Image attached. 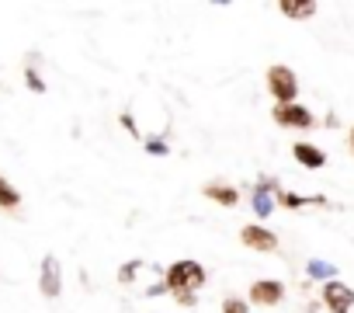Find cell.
<instances>
[{"label":"cell","instance_id":"6da1fadb","mask_svg":"<svg viewBox=\"0 0 354 313\" xmlns=\"http://www.w3.org/2000/svg\"><path fill=\"white\" fill-rule=\"evenodd\" d=\"M163 282H167L170 292H198V289L209 282V275H205V268H202L198 261L181 258V261H174V265L167 268Z\"/></svg>","mask_w":354,"mask_h":313},{"label":"cell","instance_id":"7a4b0ae2","mask_svg":"<svg viewBox=\"0 0 354 313\" xmlns=\"http://www.w3.org/2000/svg\"><path fill=\"white\" fill-rule=\"evenodd\" d=\"M264 80H268V94L274 98V105H295V98H299V77H295L292 66L274 63V66H268Z\"/></svg>","mask_w":354,"mask_h":313},{"label":"cell","instance_id":"3957f363","mask_svg":"<svg viewBox=\"0 0 354 313\" xmlns=\"http://www.w3.org/2000/svg\"><path fill=\"white\" fill-rule=\"evenodd\" d=\"M278 192H281V181L271 178V175H261L257 185L250 188V206L257 213V220H268L274 213V202H278Z\"/></svg>","mask_w":354,"mask_h":313},{"label":"cell","instance_id":"277c9868","mask_svg":"<svg viewBox=\"0 0 354 313\" xmlns=\"http://www.w3.org/2000/svg\"><path fill=\"white\" fill-rule=\"evenodd\" d=\"M271 118H274V125H281V129H313L316 125V115L306 108V105H274L271 108Z\"/></svg>","mask_w":354,"mask_h":313},{"label":"cell","instance_id":"5b68a950","mask_svg":"<svg viewBox=\"0 0 354 313\" xmlns=\"http://www.w3.org/2000/svg\"><path fill=\"white\" fill-rule=\"evenodd\" d=\"M39 292H42L46 299H59V292H63V268H59V258H56V254H46V258H42Z\"/></svg>","mask_w":354,"mask_h":313},{"label":"cell","instance_id":"8992f818","mask_svg":"<svg viewBox=\"0 0 354 313\" xmlns=\"http://www.w3.org/2000/svg\"><path fill=\"white\" fill-rule=\"evenodd\" d=\"M240 240H243V247H250V251H257V254L278 251V233L268 230V226H261V223H247V226L240 230Z\"/></svg>","mask_w":354,"mask_h":313},{"label":"cell","instance_id":"52a82bcc","mask_svg":"<svg viewBox=\"0 0 354 313\" xmlns=\"http://www.w3.org/2000/svg\"><path fill=\"white\" fill-rule=\"evenodd\" d=\"M319 299H323V306H326L330 313H351V306H354V289L344 285L340 278H333V282L323 285Z\"/></svg>","mask_w":354,"mask_h":313},{"label":"cell","instance_id":"ba28073f","mask_svg":"<svg viewBox=\"0 0 354 313\" xmlns=\"http://www.w3.org/2000/svg\"><path fill=\"white\" fill-rule=\"evenodd\" d=\"M285 299V282L278 278H257L250 285V306H278Z\"/></svg>","mask_w":354,"mask_h":313},{"label":"cell","instance_id":"9c48e42d","mask_svg":"<svg viewBox=\"0 0 354 313\" xmlns=\"http://www.w3.org/2000/svg\"><path fill=\"white\" fill-rule=\"evenodd\" d=\"M202 195H205L209 202H219L223 209H236V206H240V192H236L233 185H226V181H209V185H202Z\"/></svg>","mask_w":354,"mask_h":313},{"label":"cell","instance_id":"30bf717a","mask_svg":"<svg viewBox=\"0 0 354 313\" xmlns=\"http://www.w3.org/2000/svg\"><path fill=\"white\" fill-rule=\"evenodd\" d=\"M292 156H295L306 171H319V168L326 164V153H323L319 146H313V143H302V139L292 146Z\"/></svg>","mask_w":354,"mask_h":313},{"label":"cell","instance_id":"8fae6325","mask_svg":"<svg viewBox=\"0 0 354 313\" xmlns=\"http://www.w3.org/2000/svg\"><path fill=\"white\" fill-rule=\"evenodd\" d=\"M278 11H281L285 18H295V21H302V18H313V15L319 11V4H316V0H281V4H278Z\"/></svg>","mask_w":354,"mask_h":313},{"label":"cell","instance_id":"7c38bea8","mask_svg":"<svg viewBox=\"0 0 354 313\" xmlns=\"http://www.w3.org/2000/svg\"><path fill=\"white\" fill-rule=\"evenodd\" d=\"M306 275L313 278V282H333V275H340V268L333 265V261H323V258H309L306 261Z\"/></svg>","mask_w":354,"mask_h":313},{"label":"cell","instance_id":"4fadbf2b","mask_svg":"<svg viewBox=\"0 0 354 313\" xmlns=\"http://www.w3.org/2000/svg\"><path fill=\"white\" fill-rule=\"evenodd\" d=\"M278 202L285 209H302V206H326V195H295V192H278Z\"/></svg>","mask_w":354,"mask_h":313},{"label":"cell","instance_id":"5bb4252c","mask_svg":"<svg viewBox=\"0 0 354 313\" xmlns=\"http://www.w3.org/2000/svg\"><path fill=\"white\" fill-rule=\"evenodd\" d=\"M21 206V192L8 181V178H0V209H8V213H15Z\"/></svg>","mask_w":354,"mask_h":313},{"label":"cell","instance_id":"9a60e30c","mask_svg":"<svg viewBox=\"0 0 354 313\" xmlns=\"http://www.w3.org/2000/svg\"><path fill=\"white\" fill-rule=\"evenodd\" d=\"M142 146H146V153H149V156H170V143H167V139L146 136V139H142Z\"/></svg>","mask_w":354,"mask_h":313},{"label":"cell","instance_id":"2e32d148","mask_svg":"<svg viewBox=\"0 0 354 313\" xmlns=\"http://www.w3.org/2000/svg\"><path fill=\"white\" fill-rule=\"evenodd\" d=\"M139 268H142V261H139V258H136V261H125V265L118 268V282H122V285H132Z\"/></svg>","mask_w":354,"mask_h":313},{"label":"cell","instance_id":"e0dca14e","mask_svg":"<svg viewBox=\"0 0 354 313\" xmlns=\"http://www.w3.org/2000/svg\"><path fill=\"white\" fill-rule=\"evenodd\" d=\"M223 313H250V303L243 296H226L223 299Z\"/></svg>","mask_w":354,"mask_h":313},{"label":"cell","instance_id":"ac0fdd59","mask_svg":"<svg viewBox=\"0 0 354 313\" xmlns=\"http://www.w3.org/2000/svg\"><path fill=\"white\" fill-rule=\"evenodd\" d=\"M25 84H28V91L46 94V80L39 77V70H35V66H25Z\"/></svg>","mask_w":354,"mask_h":313},{"label":"cell","instance_id":"d6986e66","mask_svg":"<svg viewBox=\"0 0 354 313\" xmlns=\"http://www.w3.org/2000/svg\"><path fill=\"white\" fill-rule=\"evenodd\" d=\"M177 299V306H195L198 303V292H170Z\"/></svg>","mask_w":354,"mask_h":313},{"label":"cell","instance_id":"ffe728a7","mask_svg":"<svg viewBox=\"0 0 354 313\" xmlns=\"http://www.w3.org/2000/svg\"><path fill=\"white\" fill-rule=\"evenodd\" d=\"M122 125H125V129H129L132 136H139V125H136V118H132L129 111H122Z\"/></svg>","mask_w":354,"mask_h":313},{"label":"cell","instance_id":"44dd1931","mask_svg":"<svg viewBox=\"0 0 354 313\" xmlns=\"http://www.w3.org/2000/svg\"><path fill=\"white\" fill-rule=\"evenodd\" d=\"M146 292H149V296H160V292H170V289H167V282L160 278V282H153V285H149Z\"/></svg>","mask_w":354,"mask_h":313},{"label":"cell","instance_id":"7402d4cb","mask_svg":"<svg viewBox=\"0 0 354 313\" xmlns=\"http://www.w3.org/2000/svg\"><path fill=\"white\" fill-rule=\"evenodd\" d=\"M347 143H351V153H354V125H351V136H347Z\"/></svg>","mask_w":354,"mask_h":313}]
</instances>
